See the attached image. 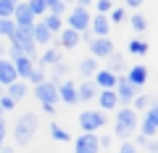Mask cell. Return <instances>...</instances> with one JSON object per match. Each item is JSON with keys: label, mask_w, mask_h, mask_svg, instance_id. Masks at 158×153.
<instances>
[{"label": "cell", "mask_w": 158, "mask_h": 153, "mask_svg": "<svg viewBox=\"0 0 158 153\" xmlns=\"http://www.w3.org/2000/svg\"><path fill=\"white\" fill-rule=\"evenodd\" d=\"M106 69H108L111 74H116V77H121V74L127 71V58H124V53L113 50L111 56L106 58Z\"/></svg>", "instance_id": "d6986e66"}, {"label": "cell", "mask_w": 158, "mask_h": 153, "mask_svg": "<svg viewBox=\"0 0 158 153\" xmlns=\"http://www.w3.org/2000/svg\"><path fill=\"white\" fill-rule=\"evenodd\" d=\"M37 130H40V113L37 111H24L19 116V121L13 124V142L19 148L29 145L34 140V135H37Z\"/></svg>", "instance_id": "7a4b0ae2"}, {"label": "cell", "mask_w": 158, "mask_h": 153, "mask_svg": "<svg viewBox=\"0 0 158 153\" xmlns=\"http://www.w3.org/2000/svg\"><path fill=\"white\" fill-rule=\"evenodd\" d=\"M156 103H158V100H156V95H145V92H140V95L132 100V106H129V108H132V111H137V113H140V111L145 113L148 108L156 106Z\"/></svg>", "instance_id": "cb8c5ba5"}, {"label": "cell", "mask_w": 158, "mask_h": 153, "mask_svg": "<svg viewBox=\"0 0 158 153\" xmlns=\"http://www.w3.org/2000/svg\"><path fill=\"white\" fill-rule=\"evenodd\" d=\"M32 92H34V98L40 100V106H53L56 108L58 103V85H53L50 79H45L42 85H37V87H32Z\"/></svg>", "instance_id": "5b68a950"}, {"label": "cell", "mask_w": 158, "mask_h": 153, "mask_svg": "<svg viewBox=\"0 0 158 153\" xmlns=\"http://www.w3.org/2000/svg\"><path fill=\"white\" fill-rule=\"evenodd\" d=\"M11 63H13V69H16V77H19L21 82H29V77H32L34 66H37V63H34L32 58H27V56L16 58V61H11Z\"/></svg>", "instance_id": "2e32d148"}, {"label": "cell", "mask_w": 158, "mask_h": 153, "mask_svg": "<svg viewBox=\"0 0 158 153\" xmlns=\"http://www.w3.org/2000/svg\"><path fill=\"white\" fill-rule=\"evenodd\" d=\"M140 6H142V0H127V8H132V11H137Z\"/></svg>", "instance_id": "60d3db41"}, {"label": "cell", "mask_w": 158, "mask_h": 153, "mask_svg": "<svg viewBox=\"0 0 158 153\" xmlns=\"http://www.w3.org/2000/svg\"><path fill=\"white\" fill-rule=\"evenodd\" d=\"M69 74H71V66H69L66 61H58L56 66H50V74H48V79H50L53 85H61L63 79H69Z\"/></svg>", "instance_id": "7402d4cb"}, {"label": "cell", "mask_w": 158, "mask_h": 153, "mask_svg": "<svg viewBox=\"0 0 158 153\" xmlns=\"http://www.w3.org/2000/svg\"><path fill=\"white\" fill-rule=\"evenodd\" d=\"M116 74H111L108 69H98L95 71V77H92V82H95V87L98 90H113L116 87Z\"/></svg>", "instance_id": "ac0fdd59"}, {"label": "cell", "mask_w": 158, "mask_h": 153, "mask_svg": "<svg viewBox=\"0 0 158 153\" xmlns=\"http://www.w3.org/2000/svg\"><path fill=\"white\" fill-rule=\"evenodd\" d=\"M16 32L13 19H0V40H11V34Z\"/></svg>", "instance_id": "4dcf8cb0"}, {"label": "cell", "mask_w": 158, "mask_h": 153, "mask_svg": "<svg viewBox=\"0 0 158 153\" xmlns=\"http://www.w3.org/2000/svg\"><path fill=\"white\" fill-rule=\"evenodd\" d=\"M79 32H74V29L63 27L61 32L56 34V40H53V48H58V50H74V48L79 45Z\"/></svg>", "instance_id": "ba28073f"}, {"label": "cell", "mask_w": 158, "mask_h": 153, "mask_svg": "<svg viewBox=\"0 0 158 153\" xmlns=\"http://www.w3.org/2000/svg\"><path fill=\"white\" fill-rule=\"evenodd\" d=\"M0 95H3V87H0Z\"/></svg>", "instance_id": "bcb514c9"}, {"label": "cell", "mask_w": 158, "mask_h": 153, "mask_svg": "<svg viewBox=\"0 0 158 153\" xmlns=\"http://www.w3.org/2000/svg\"><path fill=\"white\" fill-rule=\"evenodd\" d=\"M29 90H32V87H29L27 82L16 79V82H13V85H11V87H6V95L11 98V100H16V103H19V100H24V98L29 95Z\"/></svg>", "instance_id": "603a6c76"}, {"label": "cell", "mask_w": 158, "mask_h": 153, "mask_svg": "<svg viewBox=\"0 0 158 153\" xmlns=\"http://www.w3.org/2000/svg\"><path fill=\"white\" fill-rule=\"evenodd\" d=\"M108 21L111 24H127V8L124 6H113V11L108 13Z\"/></svg>", "instance_id": "1f68e13d"}, {"label": "cell", "mask_w": 158, "mask_h": 153, "mask_svg": "<svg viewBox=\"0 0 158 153\" xmlns=\"http://www.w3.org/2000/svg\"><path fill=\"white\" fill-rule=\"evenodd\" d=\"M98 87H95V82L92 79H82V82H77V98H79V103H90V100H95L98 98Z\"/></svg>", "instance_id": "4fadbf2b"}, {"label": "cell", "mask_w": 158, "mask_h": 153, "mask_svg": "<svg viewBox=\"0 0 158 153\" xmlns=\"http://www.w3.org/2000/svg\"><path fill=\"white\" fill-rule=\"evenodd\" d=\"M32 40H34V45H37V50H40V48H50L56 37H53V34L48 32L40 21H34V27H32Z\"/></svg>", "instance_id": "5bb4252c"}, {"label": "cell", "mask_w": 158, "mask_h": 153, "mask_svg": "<svg viewBox=\"0 0 158 153\" xmlns=\"http://www.w3.org/2000/svg\"><path fill=\"white\" fill-rule=\"evenodd\" d=\"M11 19H13L16 27H24V29H32L34 21H37V19L32 16V11H29V3H27V0H21V3L13 6V16Z\"/></svg>", "instance_id": "9c48e42d"}, {"label": "cell", "mask_w": 158, "mask_h": 153, "mask_svg": "<svg viewBox=\"0 0 158 153\" xmlns=\"http://www.w3.org/2000/svg\"><path fill=\"white\" fill-rule=\"evenodd\" d=\"M42 111H45L48 116H53V113H56V108H53V106H42Z\"/></svg>", "instance_id": "7bdbcfd3"}, {"label": "cell", "mask_w": 158, "mask_h": 153, "mask_svg": "<svg viewBox=\"0 0 158 153\" xmlns=\"http://www.w3.org/2000/svg\"><path fill=\"white\" fill-rule=\"evenodd\" d=\"M127 21H129V27L135 29V32H145V29H148V16H145V13H140V11H135Z\"/></svg>", "instance_id": "4316f807"}, {"label": "cell", "mask_w": 158, "mask_h": 153, "mask_svg": "<svg viewBox=\"0 0 158 153\" xmlns=\"http://www.w3.org/2000/svg\"><path fill=\"white\" fill-rule=\"evenodd\" d=\"M90 32H92V37H111V21H108V16H92Z\"/></svg>", "instance_id": "44dd1931"}, {"label": "cell", "mask_w": 158, "mask_h": 153, "mask_svg": "<svg viewBox=\"0 0 158 153\" xmlns=\"http://www.w3.org/2000/svg\"><path fill=\"white\" fill-rule=\"evenodd\" d=\"M16 79H19V77H16L13 63L8 61V58H0V87H11Z\"/></svg>", "instance_id": "ffe728a7"}, {"label": "cell", "mask_w": 158, "mask_h": 153, "mask_svg": "<svg viewBox=\"0 0 158 153\" xmlns=\"http://www.w3.org/2000/svg\"><path fill=\"white\" fill-rule=\"evenodd\" d=\"M45 79H48V71H45V69H40V66H34L32 77H29V85H32V87H37V85H42Z\"/></svg>", "instance_id": "836d02e7"}, {"label": "cell", "mask_w": 158, "mask_h": 153, "mask_svg": "<svg viewBox=\"0 0 158 153\" xmlns=\"http://www.w3.org/2000/svg\"><path fill=\"white\" fill-rule=\"evenodd\" d=\"M6 135H8V127L3 124V127H0V148L6 145Z\"/></svg>", "instance_id": "ab89813d"}, {"label": "cell", "mask_w": 158, "mask_h": 153, "mask_svg": "<svg viewBox=\"0 0 158 153\" xmlns=\"http://www.w3.org/2000/svg\"><path fill=\"white\" fill-rule=\"evenodd\" d=\"M0 153H16V148H11V145H3V148H0Z\"/></svg>", "instance_id": "b9f144b4"}, {"label": "cell", "mask_w": 158, "mask_h": 153, "mask_svg": "<svg viewBox=\"0 0 158 153\" xmlns=\"http://www.w3.org/2000/svg\"><path fill=\"white\" fill-rule=\"evenodd\" d=\"M79 74H82V77H85V79H92V77H95V71H98V69H100V66H98V61H95V58H90V56H87V58H82V61H79Z\"/></svg>", "instance_id": "d4e9b609"}, {"label": "cell", "mask_w": 158, "mask_h": 153, "mask_svg": "<svg viewBox=\"0 0 158 153\" xmlns=\"http://www.w3.org/2000/svg\"><path fill=\"white\" fill-rule=\"evenodd\" d=\"M116 153H140V151L135 148V142H132V140H124L121 145H118V151H116Z\"/></svg>", "instance_id": "74e56055"}, {"label": "cell", "mask_w": 158, "mask_h": 153, "mask_svg": "<svg viewBox=\"0 0 158 153\" xmlns=\"http://www.w3.org/2000/svg\"><path fill=\"white\" fill-rule=\"evenodd\" d=\"M145 151H148V153H158V137H153V140H148Z\"/></svg>", "instance_id": "f35d334b"}, {"label": "cell", "mask_w": 158, "mask_h": 153, "mask_svg": "<svg viewBox=\"0 0 158 153\" xmlns=\"http://www.w3.org/2000/svg\"><path fill=\"white\" fill-rule=\"evenodd\" d=\"M3 124H6V119H0V127H3Z\"/></svg>", "instance_id": "f6af8a7d"}, {"label": "cell", "mask_w": 158, "mask_h": 153, "mask_svg": "<svg viewBox=\"0 0 158 153\" xmlns=\"http://www.w3.org/2000/svg\"><path fill=\"white\" fill-rule=\"evenodd\" d=\"M48 13L50 16H66L69 13V6H66V0H48Z\"/></svg>", "instance_id": "83f0119b"}, {"label": "cell", "mask_w": 158, "mask_h": 153, "mask_svg": "<svg viewBox=\"0 0 158 153\" xmlns=\"http://www.w3.org/2000/svg\"><path fill=\"white\" fill-rule=\"evenodd\" d=\"M0 58H6V42H0Z\"/></svg>", "instance_id": "ee69618b"}, {"label": "cell", "mask_w": 158, "mask_h": 153, "mask_svg": "<svg viewBox=\"0 0 158 153\" xmlns=\"http://www.w3.org/2000/svg\"><path fill=\"white\" fill-rule=\"evenodd\" d=\"M58 100H63L66 106H77V103H79V98H77V82L63 79L61 85H58Z\"/></svg>", "instance_id": "7c38bea8"}, {"label": "cell", "mask_w": 158, "mask_h": 153, "mask_svg": "<svg viewBox=\"0 0 158 153\" xmlns=\"http://www.w3.org/2000/svg\"><path fill=\"white\" fill-rule=\"evenodd\" d=\"M95 100H98V106H100L98 111H103V113L116 111V108H118V98H116V92H113V90H100Z\"/></svg>", "instance_id": "e0dca14e"}, {"label": "cell", "mask_w": 158, "mask_h": 153, "mask_svg": "<svg viewBox=\"0 0 158 153\" xmlns=\"http://www.w3.org/2000/svg\"><path fill=\"white\" fill-rule=\"evenodd\" d=\"M95 8H98V16H108V13L113 11V3L111 0H98Z\"/></svg>", "instance_id": "d590c367"}, {"label": "cell", "mask_w": 158, "mask_h": 153, "mask_svg": "<svg viewBox=\"0 0 158 153\" xmlns=\"http://www.w3.org/2000/svg\"><path fill=\"white\" fill-rule=\"evenodd\" d=\"M74 153H100V145H98V135H82L74 140Z\"/></svg>", "instance_id": "8fae6325"}, {"label": "cell", "mask_w": 158, "mask_h": 153, "mask_svg": "<svg viewBox=\"0 0 158 153\" xmlns=\"http://www.w3.org/2000/svg\"><path fill=\"white\" fill-rule=\"evenodd\" d=\"M50 137H53L56 142H69V140H71V135H69L61 124H56V121L50 124Z\"/></svg>", "instance_id": "f546056e"}, {"label": "cell", "mask_w": 158, "mask_h": 153, "mask_svg": "<svg viewBox=\"0 0 158 153\" xmlns=\"http://www.w3.org/2000/svg\"><path fill=\"white\" fill-rule=\"evenodd\" d=\"M27 3H29V11H32L34 19H40V16L48 13V0H27Z\"/></svg>", "instance_id": "f1b7e54d"}, {"label": "cell", "mask_w": 158, "mask_h": 153, "mask_svg": "<svg viewBox=\"0 0 158 153\" xmlns=\"http://www.w3.org/2000/svg\"><path fill=\"white\" fill-rule=\"evenodd\" d=\"M13 0H0V19H11L13 16Z\"/></svg>", "instance_id": "e575fe53"}, {"label": "cell", "mask_w": 158, "mask_h": 153, "mask_svg": "<svg viewBox=\"0 0 158 153\" xmlns=\"http://www.w3.org/2000/svg\"><path fill=\"white\" fill-rule=\"evenodd\" d=\"M58 61H63V53L58 50V48H53V45H50V48H45V50H42V56L37 58V66L48 71V69H50V66H56Z\"/></svg>", "instance_id": "9a60e30c"}, {"label": "cell", "mask_w": 158, "mask_h": 153, "mask_svg": "<svg viewBox=\"0 0 158 153\" xmlns=\"http://www.w3.org/2000/svg\"><path fill=\"white\" fill-rule=\"evenodd\" d=\"M113 92H116V98H118V106H132V100L140 95V90L124 79V74L116 79V87H113Z\"/></svg>", "instance_id": "52a82bcc"}, {"label": "cell", "mask_w": 158, "mask_h": 153, "mask_svg": "<svg viewBox=\"0 0 158 153\" xmlns=\"http://www.w3.org/2000/svg\"><path fill=\"white\" fill-rule=\"evenodd\" d=\"M127 53H129V56H135V58L148 56V42H145V40H140V37H135V40L127 42Z\"/></svg>", "instance_id": "484cf974"}, {"label": "cell", "mask_w": 158, "mask_h": 153, "mask_svg": "<svg viewBox=\"0 0 158 153\" xmlns=\"http://www.w3.org/2000/svg\"><path fill=\"white\" fill-rule=\"evenodd\" d=\"M137 127H140V113L132 111L129 106H118L116 108V116H113V135L118 140H132L137 135Z\"/></svg>", "instance_id": "6da1fadb"}, {"label": "cell", "mask_w": 158, "mask_h": 153, "mask_svg": "<svg viewBox=\"0 0 158 153\" xmlns=\"http://www.w3.org/2000/svg\"><path fill=\"white\" fill-rule=\"evenodd\" d=\"M13 108H16V100H11V98L3 92V95H0V111L8 113V111H13Z\"/></svg>", "instance_id": "8d00e7d4"}, {"label": "cell", "mask_w": 158, "mask_h": 153, "mask_svg": "<svg viewBox=\"0 0 158 153\" xmlns=\"http://www.w3.org/2000/svg\"><path fill=\"white\" fill-rule=\"evenodd\" d=\"M79 127L85 135H100V130L108 127V113L98 111V108H85L79 113Z\"/></svg>", "instance_id": "3957f363"}, {"label": "cell", "mask_w": 158, "mask_h": 153, "mask_svg": "<svg viewBox=\"0 0 158 153\" xmlns=\"http://www.w3.org/2000/svg\"><path fill=\"white\" fill-rule=\"evenodd\" d=\"M90 21H92V13H90V8L87 6H74V8H69V13H66V27L69 29H74V32H87L90 29Z\"/></svg>", "instance_id": "277c9868"}, {"label": "cell", "mask_w": 158, "mask_h": 153, "mask_svg": "<svg viewBox=\"0 0 158 153\" xmlns=\"http://www.w3.org/2000/svg\"><path fill=\"white\" fill-rule=\"evenodd\" d=\"M140 121H145V124H150V127H156V130H158V103H156V106H150L145 113H142Z\"/></svg>", "instance_id": "d6a6232c"}, {"label": "cell", "mask_w": 158, "mask_h": 153, "mask_svg": "<svg viewBox=\"0 0 158 153\" xmlns=\"http://www.w3.org/2000/svg\"><path fill=\"white\" fill-rule=\"evenodd\" d=\"M148 77H150V74H148L145 63H132V66L127 69V74H124V79L129 82V85H135L137 90H142V87L148 85Z\"/></svg>", "instance_id": "30bf717a"}, {"label": "cell", "mask_w": 158, "mask_h": 153, "mask_svg": "<svg viewBox=\"0 0 158 153\" xmlns=\"http://www.w3.org/2000/svg\"><path fill=\"white\" fill-rule=\"evenodd\" d=\"M113 50H116V42L111 37H95L90 42V58H95V61H106Z\"/></svg>", "instance_id": "8992f818"}]
</instances>
